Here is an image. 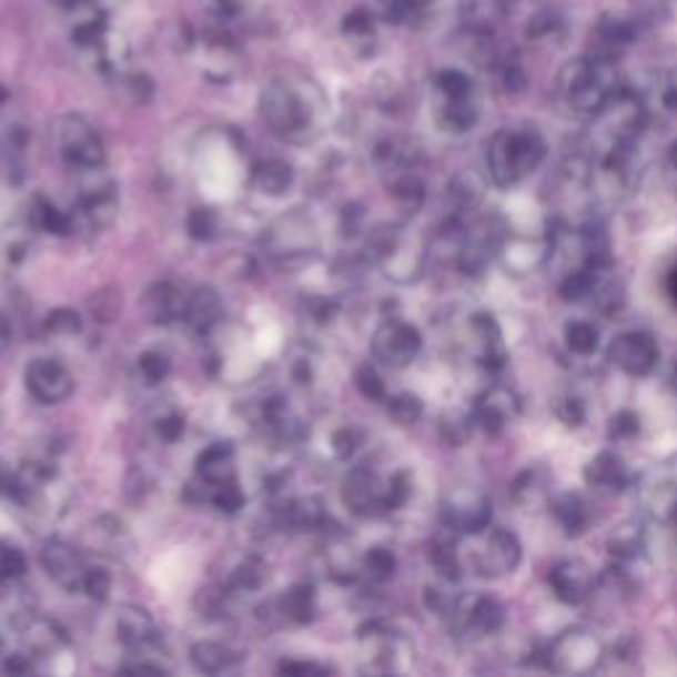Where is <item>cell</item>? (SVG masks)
Returning a JSON list of instances; mask_svg holds the SVG:
<instances>
[{"mask_svg": "<svg viewBox=\"0 0 677 677\" xmlns=\"http://www.w3.org/2000/svg\"><path fill=\"white\" fill-rule=\"evenodd\" d=\"M558 93L579 117H596L617 95V72L604 59L569 61L558 74Z\"/></svg>", "mask_w": 677, "mask_h": 677, "instance_id": "obj_1", "label": "cell"}, {"mask_svg": "<svg viewBox=\"0 0 677 677\" xmlns=\"http://www.w3.org/2000/svg\"><path fill=\"white\" fill-rule=\"evenodd\" d=\"M260 112L267 128L283 141H307L317 128V112L300 85L275 80L260 95Z\"/></svg>", "mask_w": 677, "mask_h": 677, "instance_id": "obj_2", "label": "cell"}, {"mask_svg": "<svg viewBox=\"0 0 677 677\" xmlns=\"http://www.w3.org/2000/svg\"><path fill=\"white\" fill-rule=\"evenodd\" d=\"M57 143L59 154L72 170H93L103 168L107 162V149L99 130L82 114H64L57 122Z\"/></svg>", "mask_w": 677, "mask_h": 677, "instance_id": "obj_3", "label": "cell"}, {"mask_svg": "<svg viewBox=\"0 0 677 677\" xmlns=\"http://www.w3.org/2000/svg\"><path fill=\"white\" fill-rule=\"evenodd\" d=\"M604 659V646L593 633L575 627L548 646V667L564 675H587Z\"/></svg>", "mask_w": 677, "mask_h": 677, "instance_id": "obj_4", "label": "cell"}, {"mask_svg": "<svg viewBox=\"0 0 677 677\" xmlns=\"http://www.w3.org/2000/svg\"><path fill=\"white\" fill-rule=\"evenodd\" d=\"M442 522L447 529L458 532V535H479L493 522V503L487 495L476 493V489L458 487L445 495L442 501Z\"/></svg>", "mask_w": 677, "mask_h": 677, "instance_id": "obj_5", "label": "cell"}, {"mask_svg": "<svg viewBox=\"0 0 677 677\" xmlns=\"http://www.w3.org/2000/svg\"><path fill=\"white\" fill-rule=\"evenodd\" d=\"M421 347H424V338H421L418 329L411 323L397 321H384L376 329V334L371 338V352L378 363L390 365V368H405L418 357Z\"/></svg>", "mask_w": 677, "mask_h": 677, "instance_id": "obj_6", "label": "cell"}, {"mask_svg": "<svg viewBox=\"0 0 677 677\" xmlns=\"http://www.w3.org/2000/svg\"><path fill=\"white\" fill-rule=\"evenodd\" d=\"M24 382L30 395L43 405H61L74 392V376L64 363L53 357H38L27 365Z\"/></svg>", "mask_w": 677, "mask_h": 677, "instance_id": "obj_7", "label": "cell"}, {"mask_svg": "<svg viewBox=\"0 0 677 677\" xmlns=\"http://www.w3.org/2000/svg\"><path fill=\"white\" fill-rule=\"evenodd\" d=\"M609 361L627 376H648L659 363V344L648 331L619 334L609 347Z\"/></svg>", "mask_w": 677, "mask_h": 677, "instance_id": "obj_8", "label": "cell"}, {"mask_svg": "<svg viewBox=\"0 0 677 677\" xmlns=\"http://www.w3.org/2000/svg\"><path fill=\"white\" fill-rule=\"evenodd\" d=\"M40 562H43L48 577H51L53 583H59L64 590L74 593L82 590V585H85L88 566L72 543L59 540V537L57 540H48L43 550H40Z\"/></svg>", "mask_w": 677, "mask_h": 677, "instance_id": "obj_9", "label": "cell"}, {"mask_svg": "<svg viewBox=\"0 0 677 677\" xmlns=\"http://www.w3.org/2000/svg\"><path fill=\"white\" fill-rule=\"evenodd\" d=\"M344 503L355 511L357 516H378L386 514V482L371 472L368 466L352 468L347 479H344Z\"/></svg>", "mask_w": 677, "mask_h": 677, "instance_id": "obj_10", "label": "cell"}, {"mask_svg": "<svg viewBox=\"0 0 677 677\" xmlns=\"http://www.w3.org/2000/svg\"><path fill=\"white\" fill-rule=\"evenodd\" d=\"M451 614L458 622L461 630L476 635H493L506 625V609H503L501 600L489 596H466L453 600Z\"/></svg>", "mask_w": 677, "mask_h": 677, "instance_id": "obj_11", "label": "cell"}, {"mask_svg": "<svg viewBox=\"0 0 677 677\" xmlns=\"http://www.w3.org/2000/svg\"><path fill=\"white\" fill-rule=\"evenodd\" d=\"M519 564H522L519 537L508 529L489 532L485 548H482V554H479V562H476L479 575L503 577V575H511V572H516V566Z\"/></svg>", "mask_w": 677, "mask_h": 677, "instance_id": "obj_12", "label": "cell"}, {"mask_svg": "<svg viewBox=\"0 0 677 677\" xmlns=\"http://www.w3.org/2000/svg\"><path fill=\"white\" fill-rule=\"evenodd\" d=\"M519 416V397L506 386H493L474 407V424L487 434H501Z\"/></svg>", "mask_w": 677, "mask_h": 677, "instance_id": "obj_13", "label": "cell"}, {"mask_svg": "<svg viewBox=\"0 0 677 677\" xmlns=\"http://www.w3.org/2000/svg\"><path fill=\"white\" fill-rule=\"evenodd\" d=\"M548 583H550V587H554L556 598L562 600V604L577 606L593 593V587H596V577H593L590 566L577 562V558H569V562L556 564L554 569H550Z\"/></svg>", "mask_w": 677, "mask_h": 677, "instance_id": "obj_14", "label": "cell"}, {"mask_svg": "<svg viewBox=\"0 0 677 677\" xmlns=\"http://www.w3.org/2000/svg\"><path fill=\"white\" fill-rule=\"evenodd\" d=\"M550 252H554V236L508 239L506 244L501 246L503 265H506V271L516 275H527L532 271H537V267L550 257Z\"/></svg>", "mask_w": 677, "mask_h": 677, "instance_id": "obj_15", "label": "cell"}, {"mask_svg": "<svg viewBox=\"0 0 677 677\" xmlns=\"http://www.w3.org/2000/svg\"><path fill=\"white\" fill-rule=\"evenodd\" d=\"M117 635L133 651H146V648H154L162 640L154 617L146 609H138V606H122L117 612Z\"/></svg>", "mask_w": 677, "mask_h": 677, "instance_id": "obj_16", "label": "cell"}, {"mask_svg": "<svg viewBox=\"0 0 677 677\" xmlns=\"http://www.w3.org/2000/svg\"><path fill=\"white\" fill-rule=\"evenodd\" d=\"M196 476L204 489L236 479V451L231 442H215L196 458Z\"/></svg>", "mask_w": 677, "mask_h": 677, "instance_id": "obj_17", "label": "cell"}, {"mask_svg": "<svg viewBox=\"0 0 677 677\" xmlns=\"http://www.w3.org/2000/svg\"><path fill=\"white\" fill-rule=\"evenodd\" d=\"M185 300L189 296H183L181 289L172 286L170 281H159L143 294V313L151 323H162V326L164 323H175L185 313Z\"/></svg>", "mask_w": 677, "mask_h": 677, "instance_id": "obj_18", "label": "cell"}, {"mask_svg": "<svg viewBox=\"0 0 677 677\" xmlns=\"http://www.w3.org/2000/svg\"><path fill=\"white\" fill-rule=\"evenodd\" d=\"M223 317V300L212 286H199L189 300H185L183 321L189 323L193 334H210Z\"/></svg>", "mask_w": 677, "mask_h": 677, "instance_id": "obj_19", "label": "cell"}, {"mask_svg": "<svg viewBox=\"0 0 677 677\" xmlns=\"http://www.w3.org/2000/svg\"><path fill=\"white\" fill-rule=\"evenodd\" d=\"M472 334L476 336V357L487 368H503L506 365V344H503V331L489 313L474 315Z\"/></svg>", "mask_w": 677, "mask_h": 677, "instance_id": "obj_20", "label": "cell"}, {"mask_svg": "<svg viewBox=\"0 0 677 677\" xmlns=\"http://www.w3.org/2000/svg\"><path fill=\"white\" fill-rule=\"evenodd\" d=\"M487 170L489 178H493L495 185L501 189H508V185L519 183V175H516V162H514V130H497V133L489 138L487 146Z\"/></svg>", "mask_w": 677, "mask_h": 677, "instance_id": "obj_21", "label": "cell"}, {"mask_svg": "<svg viewBox=\"0 0 677 677\" xmlns=\"http://www.w3.org/2000/svg\"><path fill=\"white\" fill-rule=\"evenodd\" d=\"M241 659H244V654L233 651L231 646L215 644V640H199V644L191 646L193 667H196L199 673H206V675L228 673V669L236 667Z\"/></svg>", "mask_w": 677, "mask_h": 677, "instance_id": "obj_22", "label": "cell"}, {"mask_svg": "<svg viewBox=\"0 0 677 677\" xmlns=\"http://www.w3.org/2000/svg\"><path fill=\"white\" fill-rule=\"evenodd\" d=\"M585 479L587 485L593 487H606V489H625L630 476H627L625 463H622L619 455L614 453H598L596 458L587 463L585 468Z\"/></svg>", "mask_w": 677, "mask_h": 677, "instance_id": "obj_23", "label": "cell"}, {"mask_svg": "<svg viewBox=\"0 0 677 677\" xmlns=\"http://www.w3.org/2000/svg\"><path fill=\"white\" fill-rule=\"evenodd\" d=\"M543 159H545L543 135L532 128L514 130V162H516V175H519V181L540 168Z\"/></svg>", "mask_w": 677, "mask_h": 677, "instance_id": "obj_24", "label": "cell"}, {"mask_svg": "<svg viewBox=\"0 0 677 677\" xmlns=\"http://www.w3.org/2000/svg\"><path fill=\"white\" fill-rule=\"evenodd\" d=\"M252 181H254V189L267 193V196H281V193H286L289 189H292L294 170H292V164L281 162V159H267V162L257 164Z\"/></svg>", "mask_w": 677, "mask_h": 677, "instance_id": "obj_25", "label": "cell"}, {"mask_svg": "<svg viewBox=\"0 0 677 677\" xmlns=\"http://www.w3.org/2000/svg\"><path fill=\"white\" fill-rule=\"evenodd\" d=\"M646 548V535L644 527L638 522H625L614 529V535L609 537V554L614 558H619L622 564L635 562V558L644 556Z\"/></svg>", "mask_w": 677, "mask_h": 677, "instance_id": "obj_26", "label": "cell"}, {"mask_svg": "<svg viewBox=\"0 0 677 677\" xmlns=\"http://www.w3.org/2000/svg\"><path fill=\"white\" fill-rule=\"evenodd\" d=\"M554 516L562 522V527L566 529V535H579L590 522V514H587V503L583 501L579 493H564L554 501Z\"/></svg>", "mask_w": 677, "mask_h": 677, "instance_id": "obj_27", "label": "cell"}, {"mask_svg": "<svg viewBox=\"0 0 677 677\" xmlns=\"http://www.w3.org/2000/svg\"><path fill=\"white\" fill-rule=\"evenodd\" d=\"M476 117H479V109H476L474 95H468V99H442L439 122H442V128L451 130V133L472 130Z\"/></svg>", "mask_w": 677, "mask_h": 677, "instance_id": "obj_28", "label": "cell"}, {"mask_svg": "<svg viewBox=\"0 0 677 677\" xmlns=\"http://www.w3.org/2000/svg\"><path fill=\"white\" fill-rule=\"evenodd\" d=\"M585 262L593 267H612V239L604 223H587L583 231Z\"/></svg>", "mask_w": 677, "mask_h": 677, "instance_id": "obj_29", "label": "cell"}, {"mask_svg": "<svg viewBox=\"0 0 677 677\" xmlns=\"http://www.w3.org/2000/svg\"><path fill=\"white\" fill-rule=\"evenodd\" d=\"M323 519H326V514H323L317 497H300V501L289 503L286 511H283V522L292 529H317Z\"/></svg>", "mask_w": 677, "mask_h": 677, "instance_id": "obj_30", "label": "cell"}, {"mask_svg": "<svg viewBox=\"0 0 677 677\" xmlns=\"http://www.w3.org/2000/svg\"><path fill=\"white\" fill-rule=\"evenodd\" d=\"M511 495H514V501L522 503V506H537V503H543L545 497H548V474H545L543 468H529V472H524L519 479L514 482Z\"/></svg>", "mask_w": 677, "mask_h": 677, "instance_id": "obj_31", "label": "cell"}, {"mask_svg": "<svg viewBox=\"0 0 677 677\" xmlns=\"http://www.w3.org/2000/svg\"><path fill=\"white\" fill-rule=\"evenodd\" d=\"M564 338L566 347L575 352V355H593L600 344V331L587 321H572L566 323Z\"/></svg>", "mask_w": 677, "mask_h": 677, "instance_id": "obj_32", "label": "cell"}, {"mask_svg": "<svg viewBox=\"0 0 677 677\" xmlns=\"http://www.w3.org/2000/svg\"><path fill=\"white\" fill-rule=\"evenodd\" d=\"M598 271H600V267H593L585 262V267H579V271L566 275V281L562 283L564 300L566 302H579V300H585V296H590Z\"/></svg>", "mask_w": 677, "mask_h": 677, "instance_id": "obj_33", "label": "cell"}, {"mask_svg": "<svg viewBox=\"0 0 677 677\" xmlns=\"http://www.w3.org/2000/svg\"><path fill=\"white\" fill-rule=\"evenodd\" d=\"M283 612H286L294 622L313 619V612H315L313 587L310 585L292 587V590L286 593V598H283Z\"/></svg>", "mask_w": 677, "mask_h": 677, "instance_id": "obj_34", "label": "cell"}, {"mask_svg": "<svg viewBox=\"0 0 677 677\" xmlns=\"http://www.w3.org/2000/svg\"><path fill=\"white\" fill-rule=\"evenodd\" d=\"M434 88H437L442 99H468V95H474V82L463 72H455V69L439 72L434 78Z\"/></svg>", "mask_w": 677, "mask_h": 677, "instance_id": "obj_35", "label": "cell"}, {"mask_svg": "<svg viewBox=\"0 0 677 677\" xmlns=\"http://www.w3.org/2000/svg\"><path fill=\"white\" fill-rule=\"evenodd\" d=\"M386 407H390V416L397 421L400 426H411L424 416V403L411 392H403V395H395L386 400Z\"/></svg>", "mask_w": 677, "mask_h": 677, "instance_id": "obj_36", "label": "cell"}, {"mask_svg": "<svg viewBox=\"0 0 677 677\" xmlns=\"http://www.w3.org/2000/svg\"><path fill=\"white\" fill-rule=\"evenodd\" d=\"M432 564L437 566V572L445 579L461 577V556L453 540H437L432 545Z\"/></svg>", "mask_w": 677, "mask_h": 677, "instance_id": "obj_37", "label": "cell"}, {"mask_svg": "<svg viewBox=\"0 0 677 677\" xmlns=\"http://www.w3.org/2000/svg\"><path fill=\"white\" fill-rule=\"evenodd\" d=\"M27 572V558L17 545L0 540V585L13 583V579L24 577Z\"/></svg>", "mask_w": 677, "mask_h": 677, "instance_id": "obj_38", "label": "cell"}, {"mask_svg": "<svg viewBox=\"0 0 677 677\" xmlns=\"http://www.w3.org/2000/svg\"><path fill=\"white\" fill-rule=\"evenodd\" d=\"M365 575H368L373 583H386L397 569V558L392 556V550L386 548H373L363 562Z\"/></svg>", "mask_w": 677, "mask_h": 677, "instance_id": "obj_39", "label": "cell"}, {"mask_svg": "<svg viewBox=\"0 0 677 677\" xmlns=\"http://www.w3.org/2000/svg\"><path fill=\"white\" fill-rule=\"evenodd\" d=\"M185 225H189L191 239H196V241H212L220 231V220L215 212L210 210V206H199V210H193L189 215V223Z\"/></svg>", "mask_w": 677, "mask_h": 677, "instance_id": "obj_40", "label": "cell"}, {"mask_svg": "<svg viewBox=\"0 0 677 677\" xmlns=\"http://www.w3.org/2000/svg\"><path fill=\"white\" fill-rule=\"evenodd\" d=\"M48 3L64 13V17H72L74 24L91 22V19L103 17L99 11V0H48Z\"/></svg>", "mask_w": 677, "mask_h": 677, "instance_id": "obj_41", "label": "cell"}, {"mask_svg": "<svg viewBox=\"0 0 677 677\" xmlns=\"http://www.w3.org/2000/svg\"><path fill=\"white\" fill-rule=\"evenodd\" d=\"M170 357L162 352H143L141 361H138V371H141L143 382L146 384H162L170 376Z\"/></svg>", "mask_w": 677, "mask_h": 677, "instance_id": "obj_42", "label": "cell"}, {"mask_svg": "<svg viewBox=\"0 0 677 677\" xmlns=\"http://www.w3.org/2000/svg\"><path fill=\"white\" fill-rule=\"evenodd\" d=\"M355 384L365 397L373 400V403H384L386 400V386L382 382V376H378L376 368H371V365H361V368H357Z\"/></svg>", "mask_w": 677, "mask_h": 677, "instance_id": "obj_43", "label": "cell"}, {"mask_svg": "<svg viewBox=\"0 0 677 677\" xmlns=\"http://www.w3.org/2000/svg\"><path fill=\"white\" fill-rule=\"evenodd\" d=\"M91 310L103 323L117 321V315H120V289H103V292L93 294Z\"/></svg>", "mask_w": 677, "mask_h": 677, "instance_id": "obj_44", "label": "cell"}, {"mask_svg": "<svg viewBox=\"0 0 677 677\" xmlns=\"http://www.w3.org/2000/svg\"><path fill=\"white\" fill-rule=\"evenodd\" d=\"M82 590L88 593L93 600H107L109 593H112V577H109L107 569H99V566H88V575H85V585H82Z\"/></svg>", "mask_w": 677, "mask_h": 677, "instance_id": "obj_45", "label": "cell"}, {"mask_svg": "<svg viewBox=\"0 0 677 677\" xmlns=\"http://www.w3.org/2000/svg\"><path fill=\"white\" fill-rule=\"evenodd\" d=\"M46 329L53 331V334L72 336V334H80V331H82V321H80V315L74 313V310H57V313L48 315Z\"/></svg>", "mask_w": 677, "mask_h": 677, "instance_id": "obj_46", "label": "cell"}, {"mask_svg": "<svg viewBox=\"0 0 677 677\" xmlns=\"http://www.w3.org/2000/svg\"><path fill=\"white\" fill-rule=\"evenodd\" d=\"M640 432V418L633 411L614 413L609 421V437L612 439H630Z\"/></svg>", "mask_w": 677, "mask_h": 677, "instance_id": "obj_47", "label": "cell"}, {"mask_svg": "<svg viewBox=\"0 0 677 677\" xmlns=\"http://www.w3.org/2000/svg\"><path fill=\"white\" fill-rule=\"evenodd\" d=\"M407 497H411V476H407V472H397L386 482V506L395 511L403 506Z\"/></svg>", "mask_w": 677, "mask_h": 677, "instance_id": "obj_48", "label": "cell"}, {"mask_svg": "<svg viewBox=\"0 0 677 677\" xmlns=\"http://www.w3.org/2000/svg\"><path fill=\"white\" fill-rule=\"evenodd\" d=\"M556 416L562 418L566 426H579L587 416L585 403L579 397H566V400H562V403H558Z\"/></svg>", "mask_w": 677, "mask_h": 677, "instance_id": "obj_49", "label": "cell"}, {"mask_svg": "<svg viewBox=\"0 0 677 677\" xmlns=\"http://www.w3.org/2000/svg\"><path fill=\"white\" fill-rule=\"evenodd\" d=\"M279 673L283 675H326L329 667L315 665V661H281Z\"/></svg>", "mask_w": 677, "mask_h": 677, "instance_id": "obj_50", "label": "cell"}, {"mask_svg": "<svg viewBox=\"0 0 677 677\" xmlns=\"http://www.w3.org/2000/svg\"><path fill=\"white\" fill-rule=\"evenodd\" d=\"M442 434H445L447 442H451L453 447H458L463 439H468V418L442 421Z\"/></svg>", "mask_w": 677, "mask_h": 677, "instance_id": "obj_51", "label": "cell"}, {"mask_svg": "<svg viewBox=\"0 0 677 677\" xmlns=\"http://www.w3.org/2000/svg\"><path fill=\"white\" fill-rule=\"evenodd\" d=\"M156 432H159V437H162L164 442H175L183 434V418L178 416V413H170L168 418L159 421Z\"/></svg>", "mask_w": 677, "mask_h": 677, "instance_id": "obj_52", "label": "cell"}, {"mask_svg": "<svg viewBox=\"0 0 677 677\" xmlns=\"http://www.w3.org/2000/svg\"><path fill=\"white\" fill-rule=\"evenodd\" d=\"M334 442H336L338 458H347V455H352V451H355V434L352 432H338Z\"/></svg>", "mask_w": 677, "mask_h": 677, "instance_id": "obj_53", "label": "cell"}, {"mask_svg": "<svg viewBox=\"0 0 677 677\" xmlns=\"http://www.w3.org/2000/svg\"><path fill=\"white\" fill-rule=\"evenodd\" d=\"M9 344H11V329H9V323H6V317L0 315V355L9 350Z\"/></svg>", "mask_w": 677, "mask_h": 677, "instance_id": "obj_54", "label": "cell"}, {"mask_svg": "<svg viewBox=\"0 0 677 677\" xmlns=\"http://www.w3.org/2000/svg\"><path fill=\"white\" fill-rule=\"evenodd\" d=\"M215 3H218V9H220V11L236 13V11H239V6H241V0H215Z\"/></svg>", "mask_w": 677, "mask_h": 677, "instance_id": "obj_55", "label": "cell"}, {"mask_svg": "<svg viewBox=\"0 0 677 677\" xmlns=\"http://www.w3.org/2000/svg\"><path fill=\"white\" fill-rule=\"evenodd\" d=\"M667 292H669V296H673V300L677 302V267L673 273H669V279H667Z\"/></svg>", "mask_w": 677, "mask_h": 677, "instance_id": "obj_56", "label": "cell"}, {"mask_svg": "<svg viewBox=\"0 0 677 677\" xmlns=\"http://www.w3.org/2000/svg\"><path fill=\"white\" fill-rule=\"evenodd\" d=\"M669 164H673V170H677V141L669 146Z\"/></svg>", "mask_w": 677, "mask_h": 677, "instance_id": "obj_57", "label": "cell"}, {"mask_svg": "<svg viewBox=\"0 0 677 677\" xmlns=\"http://www.w3.org/2000/svg\"><path fill=\"white\" fill-rule=\"evenodd\" d=\"M6 101H9V91H6V88L0 85V109L6 107Z\"/></svg>", "mask_w": 677, "mask_h": 677, "instance_id": "obj_58", "label": "cell"}, {"mask_svg": "<svg viewBox=\"0 0 677 677\" xmlns=\"http://www.w3.org/2000/svg\"><path fill=\"white\" fill-rule=\"evenodd\" d=\"M669 524H673V527H675V535H677V506H675V511H673V519H669Z\"/></svg>", "mask_w": 677, "mask_h": 677, "instance_id": "obj_59", "label": "cell"}]
</instances>
